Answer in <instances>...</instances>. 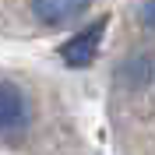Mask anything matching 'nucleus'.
<instances>
[{
    "label": "nucleus",
    "instance_id": "f257e3e1",
    "mask_svg": "<svg viewBox=\"0 0 155 155\" xmlns=\"http://www.w3.org/2000/svg\"><path fill=\"white\" fill-rule=\"evenodd\" d=\"M106 28H109V18L92 21L88 28H81L74 39H67V42L60 46V60H64L67 67H88V64L99 57V42H102V32Z\"/></svg>",
    "mask_w": 155,
    "mask_h": 155
},
{
    "label": "nucleus",
    "instance_id": "f03ea898",
    "mask_svg": "<svg viewBox=\"0 0 155 155\" xmlns=\"http://www.w3.org/2000/svg\"><path fill=\"white\" fill-rule=\"evenodd\" d=\"M28 120H32V109H28V99L14 81H4V92H0V127H4V137L14 141L21 130H28Z\"/></svg>",
    "mask_w": 155,
    "mask_h": 155
},
{
    "label": "nucleus",
    "instance_id": "7ed1b4c3",
    "mask_svg": "<svg viewBox=\"0 0 155 155\" xmlns=\"http://www.w3.org/2000/svg\"><path fill=\"white\" fill-rule=\"evenodd\" d=\"M88 11V0H32V18L46 28H64Z\"/></svg>",
    "mask_w": 155,
    "mask_h": 155
},
{
    "label": "nucleus",
    "instance_id": "20e7f679",
    "mask_svg": "<svg viewBox=\"0 0 155 155\" xmlns=\"http://www.w3.org/2000/svg\"><path fill=\"white\" fill-rule=\"evenodd\" d=\"M141 18H145V25L155 32V0H145V7H141Z\"/></svg>",
    "mask_w": 155,
    "mask_h": 155
}]
</instances>
